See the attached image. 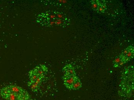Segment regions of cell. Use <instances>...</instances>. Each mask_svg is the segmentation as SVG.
Masks as SVG:
<instances>
[{"instance_id":"2","label":"cell","mask_w":134,"mask_h":100,"mask_svg":"<svg viewBox=\"0 0 134 100\" xmlns=\"http://www.w3.org/2000/svg\"><path fill=\"white\" fill-rule=\"evenodd\" d=\"M0 95L3 99L6 100H23L9 85L3 87L1 89Z\"/></svg>"},{"instance_id":"8","label":"cell","mask_w":134,"mask_h":100,"mask_svg":"<svg viewBox=\"0 0 134 100\" xmlns=\"http://www.w3.org/2000/svg\"><path fill=\"white\" fill-rule=\"evenodd\" d=\"M126 63L127 62L125 61L122 56L120 54L119 56L116 57L113 61V67L115 68L120 67Z\"/></svg>"},{"instance_id":"11","label":"cell","mask_w":134,"mask_h":100,"mask_svg":"<svg viewBox=\"0 0 134 100\" xmlns=\"http://www.w3.org/2000/svg\"><path fill=\"white\" fill-rule=\"evenodd\" d=\"M100 1L99 0H93L91 1V6L93 9L94 11H97L99 5Z\"/></svg>"},{"instance_id":"1","label":"cell","mask_w":134,"mask_h":100,"mask_svg":"<svg viewBox=\"0 0 134 100\" xmlns=\"http://www.w3.org/2000/svg\"><path fill=\"white\" fill-rule=\"evenodd\" d=\"M36 21L43 26L64 27L69 24L70 21L66 15L58 11L49 10L40 13L37 17Z\"/></svg>"},{"instance_id":"4","label":"cell","mask_w":134,"mask_h":100,"mask_svg":"<svg viewBox=\"0 0 134 100\" xmlns=\"http://www.w3.org/2000/svg\"><path fill=\"white\" fill-rule=\"evenodd\" d=\"M126 62L134 57V48L133 45H130L124 49L120 54Z\"/></svg>"},{"instance_id":"9","label":"cell","mask_w":134,"mask_h":100,"mask_svg":"<svg viewBox=\"0 0 134 100\" xmlns=\"http://www.w3.org/2000/svg\"><path fill=\"white\" fill-rule=\"evenodd\" d=\"M107 9V6L105 1H100L99 5L96 12L99 13H104Z\"/></svg>"},{"instance_id":"7","label":"cell","mask_w":134,"mask_h":100,"mask_svg":"<svg viewBox=\"0 0 134 100\" xmlns=\"http://www.w3.org/2000/svg\"><path fill=\"white\" fill-rule=\"evenodd\" d=\"M64 74L66 75H76L74 67L71 64L65 65L63 69Z\"/></svg>"},{"instance_id":"5","label":"cell","mask_w":134,"mask_h":100,"mask_svg":"<svg viewBox=\"0 0 134 100\" xmlns=\"http://www.w3.org/2000/svg\"><path fill=\"white\" fill-rule=\"evenodd\" d=\"M44 79L43 78H40L34 81L29 80L27 83V86L34 92H37L39 90Z\"/></svg>"},{"instance_id":"3","label":"cell","mask_w":134,"mask_h":100,"mask_svg":"<svg viewBox=\"0 0 134 100\" xmlns=\"http://www.w3.org/2000/svg\"><path fill=\"white\" fill-rule=\"evenodd\" d=\"M47 71H48V68L46 65L40 64L34 67L29 72L34 74L37 77L44 78Z\"/></svg>"},{"instance_id":"6","label":"cell","mask_w":134,"mask_h":100,"mask_svg":"<svg viewBox=\"0 0 134 100\" xmlns=\"http://www.w3.org/2000/svg\"><path fill=\"white\" fill-rule=\"evenodd\" d=\"M77 78L76 75H70L64 74L63 79L64 84L66 87L69 90H71V87Z\"/></svg>"},{"instance_id":"10","label":"cell","mask_w":134,"mask_h":100,"mask_svg":"<svg viewBox=\"0 0 134 100\" xmlns=\"http://www.w3.org/2000/svg\"><path fill=\"white\" fill-rule=\"evenodd\" d=\"M82 86L80 80L77 77L71 87V90H77L81 88Z\"/></svg>"}]
</instances>
